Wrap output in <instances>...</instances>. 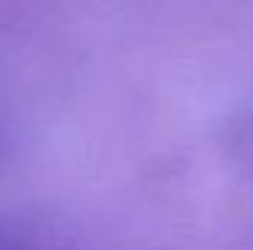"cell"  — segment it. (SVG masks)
<instances>
[{
  "instance_id": "cell-1",
  "label": "cell",
  "mask_w": 253,
  "mask_h": 250,
  "mask_svg": "<svg viewBox=\"0 0 253 250\" xmlns=\"http://www.w3.org/2000/svg\"><path fill=\"white\" fill-rule=\"evenodd\" d=\"M0 250H53V248L44 245V242H39L36 236L21 233L18 227L0 224Z\"/></svg>"
}]
</instances>
